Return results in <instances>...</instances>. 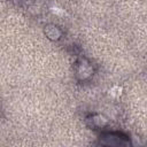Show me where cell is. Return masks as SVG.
<instances>
[{
  "mask_svg": "<svg viewBox=\"0 0 147 147\" xmlns=\"http://www.w3.org/2000/svg\"><path fill=\"white\" fill-rule=\"evenodd\" d=\"M100 144L103 146L126 147L130 146V140L126 136L119 132H105L100 136Z\"/></svg>",
  "mask_w": 147,
  "mask_h": 147,
  "instance_id": "cell-1",
  "label": "cell"
},
{
  "mask_svg": "<svg viewBox=\"0 0 147 147\" xmlns=\"http://www.w3.org/2000/svg\"><path fill=\"white\" fill-rule=\"evenodd\" d=\"M75 72H76V77L79 80H86V79H88L93 76L94 69H93L92 63L87 59L83 57V59H79L76 62Z\"/></svg>",
  "mask_w": 147,
  "mask_h": 147,
  "instance_id": "cell-2",
  "label": "cell"
},
{
  "mask_svg": "<svg viewBox=\"0 0 147 147\" xmlns=\"http://www.w3.org/2000/svg\"><path fill=\"white\" fill-rule=\"evenodd\" d=\"M86 123L92 129H102L105 126H107L108 124V119L106 116L103 115H100V114H93V115H90L87 118H86Z\"/></svg>",
  "mask_w": 147,
  "mask_h": 147,
  "instance_id": "cell-3",
  "label": "cell"
},
{
  "mask_svg": "<svg viewBox=\"0 0 147 147\" xmlns=\"http://www.w3.org/2000/svg\"><path fill=\"white\" fill-rule=\"evenodd\" d=\"M44 33H45V36H46L49 40H52V41H57V40H60L61 37L63 36L62 30H61L57 25H55V24H47V25H45V28H44Z\"/></svg>",
  "mask_w": 147,
  "mask_h": 147,
  "instance_id": "cell-4",
  "label": "cell"
}]
</instances>
